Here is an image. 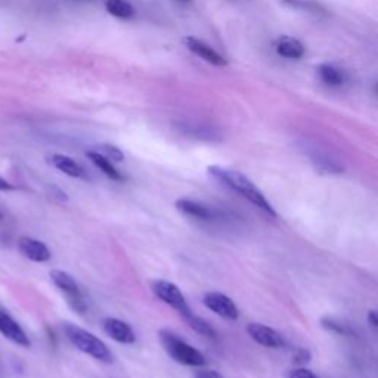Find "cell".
<instances>
[{
  "label": "cell",
  "mask_w": 378,
  "mask_h": 378,
  "mask_svg": "<svg viewBox=\"0 0 378 378\" xmlns=\"http://www.w3.org/2000/svg\"><path fill=\"white\" fill-rule=\"evenodd\" d=\"M49 161L55 169H58L62 173H66L67 176H71V178H79V179L84 178L83 167L79 165L77 161H74L73 158H70L67 156L54 154L52 157L49 158Z\"/></svg>",
  "instance_id": "14"
},
{
  "label": "cell",
  "mask_w": 378,
  "mask_h": 378,
  "mask_svg": "<svg viewBox=\"0 0 378 378\" xmlns=\"http://www.w3.org/2000/svg\"><path fill=\"white\" fill-rule=\"evenodd\" d=\"M93 151H96V153H99L100 156H104V157L108 158L109 161H123V160H124L123 151L119 149V148L114 146V145L104 144V145H99V146L93 148Z\"/></svg>",
  "instance_id": "20"
},
{
  "label": "cell",
  "mask_w": 378,
  "mask_h": 378,
  "mask_svg": "<svg viewBox=\"0 0 378 378\" xmlns=\"http://www.w3.org/2000/svg\"><path fill=\"white\" fill-rule=\"evenodd\" d=\"M248 335L255 340L260 346L269 347V349H280L285 346L284 337L271 326L263 324H250L247 326Z\"/></svg>",
  "instance_id": "7"
},
{
  "label": "cell",
  "mask_w": 378,
  "mask_h": 378,
  "mask_svg": "<svg viewBox=\"0 0 378 378\" xmlns=\"http://www.w3.org/2000/svg\"><path fill=\"white\" fill-rule=\"evenodd\" d=\"M318 74L321 80L328 84V86H342L345 82H346V73L342 71L340 68L334 67V66H330V64H322L318 67Z\"/></svg>",
  "instance_id": "16"
},
{
  "label": "cell",
  "mask_w": 378,
  "mask_h": 378,
  "mask_svg": "<svg viewBox=\"0 0 378 378\" xmlns=\"http://www.w3.org/2000/svg\"><path fill=\"white\" fill-rule=\"evenodd\" d=\"M64 331L70 342L80 351H83V354L89 355L95 358L96 361H100L104 363H111L112 359H114L111 350L107 347V345L103 342V340H99L87 330L80 328L79 325L66 324Z\"/></svg>",
  "instance_id": "2"
},
{
  "label": "cell",
  "mask_w": 378,
  "mask_h": 378,
  "mask_svg": "<svg viewBox=\"0 0 378 378\" xmlns=\"http://www.w3.org/2000/svg\"><path fill=\"white\" fill-rule=\"evenodd\" d=\"M153 292L161 301H165V303L172 306L174 310H178L183 318L192 313L179 287H176L174 284L165 280H158L153 284Z\"/></svg>",
  "instance_id": "5"
},
{
  "label": "cell",
  "mask_w": 378,
  "mask_h": 378,
  "mask_svg": "<svg viewBox=\"0 0 378 378\" xmlns=\"http://www.w3.org/2000/svg\"><path fill=\"white\" fill-rule=\"evenodd\" d=\"M0 219H2V213H0Z\"/></svg>",
  "instance_id": "28"
},
{
  "label": "cell",
  "mask_w": 378,
  "mask_h": 378,
  "mask_svg": "<svg viewBox=\"0 0 378 378\" xmlns=\"http://www.w3.org/2000/svg\"><path fill=\"white\" fill-rule=\"evenodd\" d=\"M174 206L188 218H194L197 220H204V222H211L216 219V211L211 210L209 206L203 203H198V201L195 199L179 198L174 203Z\"/></svg>",
  "instance_id": "12"
},
{
  "label": "cell",
  "mask_w": 378,
  "mask_h": 378,
  "mask_svg": "<svg viewBox=\"0 0 378 378\" xmlns=\"http://www.w3.org/2000/svg\"><path fill=\"white\" fill-rule=\"evenodd\" d=\"M49 276H50V280H52V282L55 284V287L59 288L62 294L66 296L70 308L77 313H84L86 312V301L82 296V292H80L77 282H75L73 276L64 271H58V269L50 271Z\"/></svg>",
  "instance_id": "4"
},
{
  "label": "cell",
  "mask_w": 378,
  "mask_h": 378,
  "mask_svg": "<svg viewBox=\"0 0 378 378\" xmlns=\"http://www.w3.org/2000/svg\"><path fill=\"white\" fill-rule=\"evenodd\" d=\"M183 43L185 46L191 50V52L194 55H197L198 58L204 59L206 62H209V64L211 66H216V67H225L226 64H228V61H226L218 50H214L211 46H209L207 43L201 42L198 39H195V37H185L183 39Z\"/></svg>",
  "instance_id": "9"
},
{
  "label": "cell",
  "mask_w": 378,
  "mask_h": 378,
  "mask_svg": "<svg viewBox=\"0 0 378 378\" xmlns=\"http://www.w3.org/2000/svg\"><path fill=\"white\" fill-rule=\"evenodd\" d=\"M310 359H312V354H310V351H309L308 349H305V347H298V349H296L294 356H293V362H294V363H297V365H305V363L310 362Z\"/></svg>",
  "instance_id": "22"
},
{
  "label": "cell",
  "mask_w": 378,
  "mask_h": 378,
  "mask_svg": "<svg viewBox=\"0 0 378 378\" xmlns=\"http://www.w3.org/2000/svg\"><path fill=\"white\" fill-rule=\"evenodd\" d=\"M105 9L112 17L120 20H129L135 17V8L128 0H105Z\"/></svg>",
  "instance_id": "17"
},
{
  "label": "cell",
  "mask_w": 378,
  "mask_h": 378,
  "mask_svg": "<svg viewBox=\"0 0 378 378\" xmlns=\"http://www.w3.org/2000/svg\"><path fill=\"white\" fill-rule=\"evenodd\" d=\"M204 305L209 310L214 312L225 319L235 321L239 317V310L231 297L218 292H210L204 296Z\"/></svg>",
  "instance_id": "6"
},
{
  "label": "cell",
  "mask_w": 378,
  "mask_h": 378,
  "mask_svg": "<svg viewBox=\"0 0 378 378\" xmlns=\"http://www.w3.org/2000/svg\"><path fill=\"white\" fill-rule=\"evenodd\" d=\"M0 333H2L6 338L10 340V342H14L18 346H22V347L31 346L30 338L21 328V325L3 309H0Z\"/></svg>",
  "instance_id": "10"
},
{
  "label": "cell",
  "mask_w": 378,
  "mask_h": 378,
  "mask_svg": "<svg viewBox=\"0 0 378 378\" xmlns=\"http://www.w3.org/2000/svg\"><path fill=\"white\" fill-rule=\"evenodd\" d=\"M18 250L25 259L36 263H45L50 260V250L47 248L46 244L39 241V239L21 236L18 239Z\"/></svg>",
  "instance_id": "8"
},
{
  "label": "cell",
  "mask_w": 378,
  "mask_h": 378,
  "mask_svg": "<svg viewBox=\"0 0 378 378\" xmlns=\"http://www.w3.org/2000/svg\"><path fill=\"white\" fill-rule=\"evenodd\" d=\"M185 321L188 322V325L191 326V328L199 334V335H203V337H207V338H216L218 334L216 331H214L213 326L203 318H199V317H195L194 313L191 315H188V317L185 318Z\"/></svg>",
  "instance_id": "19"
},
{
  "label": "cell",
  "mask_w": 378,
  "mask_h": 378,
  "mask_svg": "<svg viewBox=\"0 0 378 378\" xmlns=\"http://www.w3.org/2000/svg\"><path fill=\"white\" fill-rule=\"evenodd\" d=\"M207 173L211 176L214 181L220 182L222 185L228 186L229 189H232V191L247 198L250 203H253L257 209L266 213L268 216L276 218V211L271 206L269 201L264 198V195L259 191V188L241 172H236L232 169H225L220 166H209Z\"/></svg>",
  "instance_id": "1"
},
{
  "label": "cell",
  "mask_w": 378,
  "mask_h": 378,
  "mask_svg": "<svg viewBox=\"0 0 378 378\" xmlns=\"http://www.w3.org/2000/svg\"><path fill=\"white\" fill-rule=\"evenodd\" d=\"M160 342L161 346L169 354L172 359L179 362L182 365H188V367H203L207 363L206 356L198 351L194 346L188 345L186 342L179 337L173 334L169 330L160 331Z\"/></svg>",
  "instance_id": "3"
},
{
  "label": "cell",
  "mask_w": 378,
  "mask_h": 378,
  "mask_svg": "<svg viewBox=\"0 0 378 378\" xmlns=\"http://www.w3.org/2000/svg\"><path fill=\"white\" fill-rule=\"evenodd\" d=\"M103 328L112 340H116L119 343L133 345L136 342V334L132 326L117 318H105L103 321Z\"/></svg>",
  "instance_id": "11"
},
{
  "label": "cell",
  "mask_w": 378,
  "mask_h": 378,
  "mask_svg": "<svg viewBox=\"0 0 378 378\" xmlns=\"http://www.w3.org/2000/svg\"><path fill=\"white\" fill-rule=\"evenodd\" d=\"M321 324L326 331H330L337 335H345V337H355L356 331L351 328V326L343 321H340L337 318L331 317H325L321 319Z\"/></svg>",
  "instance_id": "18"
},
{
  "label": "cell",
  "mask_w": 378,
  "mask_h": 378,
  "mask_svg": "<svg viewBox=\"0 0 378 378\" xmlns=\"http://www.w3.org/2000/svg\"><path fill=\"white\" fill-rule=\"evenodd\" d=\"M284 3H287L288 6H292L294 9L313 12V14H319L321 9H322L321 5L315 3L313 0H284Z\"/></svg>",
  "instance_id": "21"
},
{
  "label": "cell",
  "mask_w": 378,
  "mask_h": 378,
  "mask_svg": "<svg viewBox=\"0 0 378 378\" xmlns=\"http://www.w3.org/2000/svg\"><path fill=\"white\" fill-rule=\"evenodd\" d=\"M288 378H319L315 375L310 370L306 368H296L288 372Z\"/></svg>",
  "instance_id": "23"
},
{
  "label": "cell",
  "mask_w": 378,
  "mask_h": 378,
  "mask_svg": "<svg viewBox=\"0 0 378 378\" xmlns=\"http://www.w3.org/2000/svg\"><path fill=\"white\" fill-rule=\"evenodd\" d=\"M275 49L280 56L288 59H300L305 55V46L293 37L282 36L275 43Z\"/></svg>",
  "instance_id": "13"
},
{
  "label": "cell",
  "mask_w": 378,
  "mask_h": 378,
  "mask_svg": "<svg viewBox=\"0 0 378 378\" xmlns=\"http://www.w3.org/2000/svg\"><path fill=\"white\" fill-rule=\"evenodd\" d=\"M195 378H223L220 372L214 370H199L195 372Z\"/></svg>",
  "instance_id": "24"
},
{
  "label": "cell",
  "mask_w": 378,
  "mask_h": 378,
  "mask_svg": "<svg viewBox=\"0 0 378 378\" xmlns=\"http://www.w3.org/2000/svg\"><path fill=\"white\" fill-rule=\"evenodd\" d=\"M368 321H370V324H371L372 328H374V330H377V326H378V319H377V312H375V310H371V312L368 313Z\"/></svg>",
  "instance_id": "26"
},
{
  "label": "cell",
  "mask_w": 378,
  "mask_h": 378,
  "mask_svg": "<svg viewBox=\"0 0 378 378\" xmlns=\"http://www.w3.org/2000/svg\"><path fill=\"white\" fill-rule=\"evenodd\" d=\"M86 156L100 172H103L104 174H107L109 179L119 181V182L124 181V176L114 166H112V162L108 158H105L104 156H100L99 153H96V151H93V149L87 151Z\"/></svg>",
  "instance_id": "15"
},
{
  "label": "cell",
  "mask_w": 378,
  "mask_h": 378,
  "mask_svg": "<svg viewBox=\"0 0 378 378\" xmlns=\"http://www.w3.org/2000/svg\"><path fill=\"white\" fill-rule=\"evenodd\" d=\"M14 186H12L6 179H3L2 176H0V191H3V192H8V191H14Z\"/></svg>",
  "instance_id": "25"
},
{
  "label": "cell",
  "mask_w": 378,
  "mask_h": 378,
  "mask_svg": "<svg viewBox=\"0 0 378 378\" xmlns=\"http://www.w3.org/2000/svg\"><path fill=\"white\" fill-rule=\"evenodd\" d=\"M174 2H179V3H188L189 0H174Z\"/></svg>",
  "instance_id": "27"
}]
</instances>
